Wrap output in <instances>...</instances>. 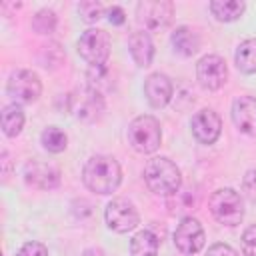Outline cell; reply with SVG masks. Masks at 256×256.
Masks as SVG:
<instances>
[{
  "label": "cell",
  "instance_id": "obj_29",
  "mask_svg": "<svg viewBox=\"0 0 256 256\" xmlns=\"http://www.w3.org/2000/svg\"><path fill=\"white\" fill-rule=\"evenodd\" d=\"M80 256H106L100 248H88V250H84Z\"/></svg>",
  "mask_w": 256,
  "mask_h": 256
},
{
  "label": "cell",
  "instance_id": "obj_18",
  "mask_svg": "<svg viewBox=\"0 0 256 256\" xmlns=\"http://www.w3.org/2000/svg\"><path fill=\"white\" fill-rule=\"evenodd\" d=\"M246 10V4L242 0H212L210 12L220 22H234L238 20Z\"/></svg>",
  "mask_w": 256,
  "mask_h": 256
},
{
  "label": "cell",
  "instance_id": "obj_19",
  "mask_svg": "<svg viewBox=\"0 0 256 256\" xmlns=\"http://www.w3.org/2000/svg\"><path fill=\"white\" fill-rule=\"evenodd\" d=\"M234 62L240 72L256 74V38H246L238 44Z\"/></svg>",
  "mask_w": 256,
  "mask_h": 256
},
{
  "label": "cell",
  "instance_id": "obj_26",
  "mask_svg": "<svg viewBox=\"0 0 256 256\" xmlns=\"http://www.w3.org/2000/svg\"><path fill=\"white\" fill-rule=\"evenodd\" d=\"M242 188H244L246 196H248L252 202H256V170L246 172V176H244V180H242Z\"/></svg>",
  "mask_w": 256,
  "mask_h": 256
},
{
  "label": "cell",
  "instance_id": "obj_13",
  "mask_svg": "<svg viewBox=\"0 0 256 256\" xmlns=\"http://www.w3.org/2000/svg\"><path fill=\"white\" fill-rule=\"evenodd\" d=\"M172 82L166 74L154 72L144 80V96L152 108H164L172 98Z\"/></svg>",
  "mask_w": 256,
  "mask_h": 256
},
{
  "label": "cell",
  "instance_id": "obj_10",
  "mask_svg": "<svg viewBox=\"0 0 256 256\" xmlns=\"http://www.w3.org/2000/svg\"><path fill=\"white\" fill-rule=\"evenodd\" d=\"M196 76L204 88L218 90L224 86V82L228 78L226 62L218 54H208V56L200 58V62L196 64Z\"/></svg>",
  "mask_w": 256,
  "mask_h": 256
},
{
  "label": "cell",
  "instance_id": "obj_7",
  "mask_svg": "<svg viewBox=\"0 0 256 256\" xmlns=\"http://www.w3.org/2000/svg\"><path fill=\"white\" fill-rule=\"evenodd\" d=\"M106 224L110 230L118 232V234H126L130 230H134L140 222V214L136 210V206L126 200V198H114L108 202L106 206Z\"/></svg>",
  "mask_w": 256,
  "mask_h": 256
},
{
  "label": "cell",
  "instance_id": "obj_5",
  "mask_svg": "<svg viewBox=\"0 0 256 256\" xmlns=\"http://www.w3.org/2000/svg\"><path fill=\"white\" fill-rule=\"evenodd\" d=\"M78 54L90 68H104L110 56V36L100 28H88L78 38Z\"/></svg>",
  "mask_w": 256,
  "mask_h": 256
},
{
  "label": "cell",
  "instance_id": "obj_8",
  "mask_svg": "<svg viewBox=\"0 0 256 256\" xmlns=\"http://www.w3.org/2000/svg\"><path fill=\"white\" fill-rule=\"evenodd\" d=\"M136 14L138 22H142L146 28H164L174 16V4L170 0H142L136 4Z\"/></svg>",
  "mask_w": 256,
  "mask_h": 256
},
{
  "label": "cell",
  "instance_id": "obj_11",
  "mask_svg": "<svg viewBox=\"0 0 256 256\" xmlns=\"http://www.w3.org/2000/svg\"><path fill=\"white\" fill-rule=\"evenodd\" d=\"M192 134L194 138L200 142V144H214L222 132V120L220 116L210 110V108H204L200 112H196L192 116Z\"/></svg>",
  "mask_w": 256,
  "mask_h": 256
},
{
  "label": "cell",
  "instance_id": "obj_14",
  "mask_svg": "<svg viewBox=\"0 0 256 256\" xmlns=\"http://www.w3.org/2000/svg\"><path fill=\"white\" fill-rule=\"evenodd\" d=\"M232 120L236 128L248 136H256V98L240 96L232 102Z\"/></svg>",
  "mask_w": 256,
  "mask_h": 256
},
{
  "label": "cell",
  "instance_id": "obj_4",
  "mask_svg": "<svg viewBox=\"0 0 256 256\" xmlns=\"http://www.w3.org/2000/svg\"><path fill=\"white\" fill-rule=\"evenodd\" d=\"M210 212L224 226H238L244 218L242 196L234 188H220L210 196Z\"/></svg>",
  "mask_w": 256,
  "mask_h": 256
},
{
  "label": "cell",
  "instance_id": "obj_24",
  "mask_svg": "<svg viewBox=\"0 0 256 256\" xmlns=\"http://www.w3.org/2000/svg\"><path fill=\"white\" fill-rule=\"evenodd\" d=\"M242 252L244 256H256V224L242 232Z\"/></svg>",
  "mask_w": 256,
  "mask_h": 256
},
{
  "label": "cell",
  "instance_id": "obj_27",
  "mask_svg": "<svg viewBox=\"0 0 256 256\" xmlns=\"http://www.w3.org/2000/svg\"><path fill=\"white\" fill-rule=\"evenodd\" d=\"M206 256H238V252H236L232 246L218 242V244H212V246L208 248Z\"/></svg>",
  "mask_w": 256,
  "mask_h": 256
},
{
  "label": "cell",
  "instance_id": "obj_6",
  "mask_svg": "<svg viewBox=\"0 0 256 256\" xmlns=\"http://www.w3.org/2000/svg\"><path fill=\"white\" fill-rule=\"evenodd\" d=\"M6 92L14 104H32L42 94V82L32 70H16L6 84Z\"/></svg>",
  "mask_w": 256,
  "mask_h": 256
},
{
  "label": "cell",
  "instance_id": "obj_25",
  "mask_svg": "<svg viewBox=\"0 0 256 256\" xmlns=\"http://www.w3.org/2000/svg\"><path fill=\"white\" fill-rule=\"evenodd\" d=\"M16 256H48V248H46L42 242L32 240V242H26V244L18 250Z\"/></svg>",
  "mask_w": 256,
  "mask_h": 256
},
{
  "label": "cell",
  "instance_id": "obj_16",
  "mask_svg": "<svg viewBox=\"0 0 256 256\" xmlns=\"http://www.w3.org/2000/svg\"><path fill=\"white\" fill-rule=\"evenodd\" d=\"M170 40H172L174 50L178 54H182V56H192V54H196L200 50V36L190 26H178L172 32Z\"/></svg>",
  "mask_w": 256,
  "mask_h": 256
},
{
  "label": "cell",
  "instance_id": "obj_28",
  "mask_svg": "<svg viewBox=\"0 0 256 256\" xmlns=\"http://www.w3.org/2000/svg\"><path fill=\"white\" fill-rule=\"evenodd\" d=\"M106 16H108V22L114 24V26H120V24L126 22V14H124V10L120 6H110L106 10Z\"/></svg>",
  "mask_w": 256,
  "mask_h": 256
},
{
  "label": "cell",
  "instance_id": "obj_22",
  "mask_svg": "<svg viewBox=\"0 0 256 256\" xmlns=\"http://www.w3.org/2000/svg\"><path fill=\"white\" fill-rule=\"evenodd\" d=\"M32 28L38 34H52L54 28H56V14L52 10H48V8L38 10L34 14V18H32Z\"/></svg>",
  "mask_w": 256,
  "mask_h": 256
},
{
  "label": "cell",
  "instance_id": "obj_3",
  "mask_svg": "<svg viewBox=\"0 0 256 256\" xmlns=\"http://www.w3.org/2000/svg\"><path fill=\"white\" fill-rule=\"evenodd\" d=\"M128 142L140 154H152V152H156L158 146H160V142H162L160 122L154 116H150V114L136 116L130 122V126H128Z\"/></svg>",
  "mask_w": 256,
  "mask_h": 256
},
{
  "label": "cell",
  "instance_id": "obj_15",
  "mask_svg": "<svg viewBox=\"0 0 256 256\" xmlns=\"http://www.w3.org/2000/svg\"><path fill=\"white\" fill-rule=\"evenodd\" d=\"M128 50L134 58V62L140 66V68H146L152 64V58H154V44H152V38L148 32L144 30H136L128 36Z\"/></svg>",
  "mask_w": 256,
  "mask_h": 256
},
{
  "label": "cell",
  "instance_id": "obj_2",
  "mask_svg": "<svg viewBox=\"0 0 256 256\" xmlns=\"http://www.w3.org/2000/svg\"><path fill=\"white\" fill-rule=\"evenodd\" d=\"M144 182L150 188V192L158 196L176 194L182 184L180 168L170 158H164V156L152 158L144 166Z\"/></svg>",
  "mask_w": 256,
  "mask_h": 256
},
{
  "label": "cell",
  "instance_id": "obj_17",
  "mask_svg": "<svg viewBox=\"0 0 256 256\" xmlns=\"http://www.w3.org/2000/svg\"><path fill=\"white\" fill-rule=\"evenodd\" d=\"M160 238L152 230H140L130 240V256H158Z\"/></svg>",
  "mask_w": 256,
  "mask_h": 256
},
{
  "label": "cell",
  "instance_id": "obj_20",
  "mask_svg": "<svg viewBox=\"0 0 256 256\" xmlns=\"http://www.w3.org/2000/svg\"><path fill=\"white\" fill-rule=\"evenodd\" d=\"M0 124H2V132L8 138H14L22 132L24 126V112L20 108V104H8L2 108V116H0Z\"/></svg>",
  "mask_w": 256,
  "mask_h": 256
},
{
  "label": "cell",
  "instance_id": "obj_23",
  "mask_svg": "<svg viewBox=\"0 0 256 256\" xmlns=\"http://www.w3.org/2000/svg\"><path fill=\"white\" fill-rule=\"evenodd\" d=\"M78 14H80V18H82L84 22L90 24V22H96V20L102 18L104 6H102L100 2H94V0H84V2L78 4Z\"/></svg>",
  "mask_w": 256,
  "mask_h": 256
},
{
  "label": "cell",
  "instance_id": "obj_9",
  "mask_svg": "<svg viewBox=\"0 0 256 256\" xmlns=\"http://www.w3.org/2000/svg\"><path fill=\"white\" fill-rule=\"evenodd\" d=\"M204 228L202 224L192 218V216H186L180 220V224L176 226L174 230V244L180 252L184 254H196L198 250H202L204 246Z\"/></svg>",
  "mask_w": 256,
  "mask_h": 256
},
{
  "label": "cell",
  "instance_id": "obj_12",
  "mask_svg": "<svg viewBox=\"0 0 256 256\" xmlns=\"http://www.w3.org/2000/svg\"><path fill=\"white\" fill-rule=\"evenodd\" d=\"M24 180L34 186V188H40V190H52L60 184V172L46 164V162H38V160H32L24 166Z\"/></svg>",
  "mask_w": 256,
  "mask_h": 256
},
{
  "label": "cell",
  "instance_id": "obj_1",
  "mask_svg": "<svg viewBox=\"0 0 256 256\" xmlns=\"http://www.w3.org/2000/svg\"><path fill=\"white\" fill-rule=\"evenodd\" d=\"M82 180L88 190L106 196V194H112L120 186L122 170H120V164L112 156L96 154L86 160L82 168Z\"/></svg>",
  "mask_w": 256,
  "mask_h": 256
},
{
  "label": "cell",
  "instance_id": "obj_21",
  "mask_svg": "<svg viewBox=\"0 0 256 256\" xmlns=\"http://www.w3.org/2000/svg\"><path fill=\"white\" fill-rule=\"evenodd\" d=\"M40 140H42V146H44L48 152H52V154H58V152L66 150V144H68L66 134H64L58 126H48V128L42 132Z\"/></svg>",
  "mask_w": 256,
  "mask_h": 256
}]
</instances>
